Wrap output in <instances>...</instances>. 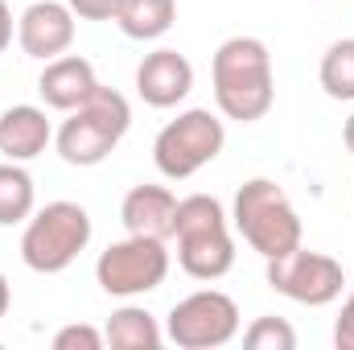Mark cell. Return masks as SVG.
<instances>
[{
    "mask_svg": "<svg viewBox=\"0 0 354 350\" xmlns=\"http://www.w3.org/2000/svg\"><path fill=\"white\" fill-rule=\"evenodd\" d=\"M210 83L214 103L227 120L235 124H256L264 120L276 103V79H272V54L260 37H227L214 50L210 62Z\"/></svg>",
    "mask_w": 354,
    "mask_h": 350,
    "instance_id": "6da1fadb",
    "label": "cell"
},
{
    "mask_svg": "<svg viewBox=\"0 0 354 350\" xmlns=\"http://www.w3.org/2000/svg\"><path fill=\"white\" fill-rule=\"evenodd\" d=\"M177 264L185 276L194 280H223L235 268V239H231V223L218 198L210 194H189L177 198Z\"/></svg>",
    "mask_w": 354,
    "mask_h": 350,
    "instance_id": "7a4b0ae2",
    "label": "cell"
},
{
    "mask_svg": "<svg viewBox=\"0 0 354 350\" xmlns=\"http://www.w3.org/2000/svg\"><path fill=\"white\" fill-rule=\"evenodd\" d=\"M132 128V107L120 91L111 87H95L87 103H79L75 111H66L62 128L54 132V145H58V157L66 165H79V169H91V165H103L115 145L128 136Z\"/></svg>",
    "mask_w": 354,
    "mask_h": 350,
    "instance_id": "3957f363",
    "label": "cell"
},
{
    "mask_svg": "<svg viewBox=\"0 0 354 350\" xmlns=\"http://www.w3.org/2000/svg\"><path fill=\"white\" fill-rule=\"evenodd\" d=\"M91 235V214L87 206L79 202H46L41 210H33L25 219V231H21V260L29 272H41V276H54V272H66L71 264L87 252Z\"/></svg>",
    "mask_w": 354,
    "mask_h": 350,
    "instance_id": "277c9868",
    "label": "cell"
},
{
    "mask_svg": "<svg viewBox=\"0 0 354 350\" xmlns=\"http://www.w3.org/2000/svg\"><path fill=\"white\" fill-rule=\"evenodd\" d=\"M231 219H235V231L248 239V248L264 260L301 248V214L272 177H252L239 185Z\"/></svg>",
    "mask_w": 354,
    "mask_h": 350,
    "instance_id": "5b68a950",
    "label": "cell"
},
{
    "mask_svg": "<svg viewBox=\"0 0 354 350\" xmlns=\"http://www.w3.org/2000/svg\"><path fill=\"white\" fill-rule=\"evenodd\" d=\"M227 145V124L210 107H189L169 120L153 140V165L169 181H185L198 169H206Z\"/></svg>",
    "mask_w": 354,
    "mask_h": 350,
    "instance_id": "8992f818",
    "label": "cell"
},
{
    "mask_svg": "<svg viewBox=\"0 0 354 350\" xmlns=\"http://www.w3.org/2000/svg\"><path fill=\"white\" fill-rule=\"evenodd\" d=\"M239 305L223 288H198L181 297L165 317V338L181 350H218L239 338Z\"/></svg>",
    "mask_w": 354,
    "mask_h": 350,
    "instance_id": "52a82bcc",
    "label": "cell"
},
{
    "mask_svg": "<svg viewBox=\"0 0 354 350\" xmlns=\"http://www.w3.org/2000/svg\"><path fill=\"white\" fill-rule=\"evenodd\" d=\"M169 276V252L161 239H140L128 235L120 243H111L107 252H99L95 260V280L107 297H145L153 288H161Z\"/></svg>",
    "mask_w": 354,
    "mask_h": 350,
    "instance_id": "ba28073f",
    "label": "cell"
},
{
    "mask_svg": "<svg viewBox=\"0 0 354 350\" xmlns=\"http://www.w3.org/2000/svg\"><path fill=\"white\" fill-rule=\"evenodd\" d=\"M268 284L297 301V305H309V309H322L330 301L342 297L346 288V272L342 264L326 252H305V248H292L288 256H276L268 260Z\"/></svg>",
    "mask_w": 354,
    "mask_h": 350,
    "instance_id": "9c48e42d",
    "label": "cell"
},
{
    "mask_svg": "<svg viewBox=\"0 0 354 350\" xmlns=\"http://www.w3.org/2000/svg\"><path fill=\"white\" fill-rule=\"evenodd\" d=\"M17 42L29 58L50 62L75 46V12L66 0H33L17 17Z\"/></svg>",
    "mask_w": 354,
    "mask_h": 350,
    "instance_id": "30bf717a",
    "label": "cell"
},
{
    "mask_svg": "<svg viewBox=\"0 0 354 350\" xmlns=\"http://www.w3.org/2000/svg\"><path fill=\"white\" fill-rule=\"evenodd\" d=\"M120 223L128 235H140V239H161L169 243L177 227V198L169 185H132L120 202Z\"/></svg>",
    "mask_w": 354,
    "mask_h": 350,
    "instance_id": "8fae6325",
    "label": "cell"
},
{
    "mask_svg": "<svg viewBox=\"0 0 354 350\" xmlns=\"http://www.w3.org/2000/svg\"><path fill=\"white\" fill-rule=\"evenodd\" d=\"M194 91V62L177 50H153L136 66V95L149 107H177Z\"/></svg>",
    "mask_w": 354,
    "mask_h": 350,
    "instance_id": "7c38bea8",
    "label": "cell"
},
{
    "mask_svg": "<svg viewBox=\"0 0 354 350\" xmlns=\"http://www.w3.org/2000/svg\"><path fill=\"white\" fill-rule=\"evenodd\" d=\"M99 87L95 79V66H91L83 54H58L46 62L41 79H37V95L46 107L54 111H75L79 103H87Z\"/></svg>",
    "mask_w": 354,
    "mask_h": 350,
    "instance_id": "4fadbf2b",
    "label": "cell"
},
{
    "mask_svg": "<svg viewBox=\"0 0 354 350\" xmlns=\"http://www.w3.org/2000/svg\"><path fill=\"white\" fill-rule=\"evenodd\" d=\"M50 140H54V128H50L41 107L12 103V107L0 111V153H4V161H21L25 165V161L41 157L50 149Z\"/></svg>",
    "mask_w": 354,
    "mask_h": 350,
    "instance_id": "5bb4252c",
    "label": "cell"
},
{
    "mask_svg": "<svg viewBox=\"0 0 354 350\" xmlns=\"http://www.w3.org/2000/svg\"><path fill=\"white\" fill-rule=\"evenodd\" d=\"M103 338H107V347H115V350H157L165 342V330H161V322H157L149 309H140V305H120V309L107 317Z\"/></svg>",
    "mask_w": 354,
    "mask_h": 350,
    "instance_id": "9a60e30c",
    "label": "cell"
},
{
    "mask_svg": "<svg viewBox=\"0 0 354 350\" xmlns=\"http://www.w3.org/2000/svg\"><path fill=\"white\" fill-rule=\"evenodd\" d=\"M177 21V0H120L115 25L132 42H157L174 29Z\"/></svg>",
    "mask_w": 354,
    "mask_h": 350,
    "instance_id": "2e32d148",
    "label": "cell"
},
{
    "mask_svg": "<svg viewBox=\"0 0 354 350\" xmlns=\"http://www.w3.org/2000/svg\"><path fill=\"white\" fill-rule=\"evenodd\" d=\"M37 210L33 177L21 161H0V227H21Z\"/></svg>",
    "mask_w": 354,
    "mask_h": 350,
    "instance_id": "e0dca14e",
    "label": "cell"
},
{
    "mask_svg": "<svg viewBox=\"0 0 354 350\" xmlns=\"http://www.w3.org/2000/svg\"><path fill=\"white\" fill-rule=\"evenodd\" d=\"M317 83L330 99L338 103H351L354 99V37L334 42L326 54H322V66H317Z\"/></svg>",
    "mask_w": 354,
    "mask_h": 350,
    "instance_id": "ac0fdd59",
    "label": "cell"
},
{
    "mask_svg": "<svg viewBox=\"0 0 354 350\" xmlns=\"http://www.w3.org/2000/svg\"><path fill=\"white\" fill-rule=\"evenodd\" d=\"M243 347L248 350H297V330L284 317H256L243 330Z\"/></svg>",
    "mask_w": 354,
    "mask_h": 350,
    "instance_id": "d6986e66",
    "label": "cell"
},
{
    "mask_svg": "<svg viewBox=\"0 0 354 350\" xmlns=\"http://www.w3.org/2000/svg\"><path fill=\"white\" fill-rule=\"evenodd\" d=\"M103 330H95L87 322H75V326H62L54 334V350H103Z\"/></svg>",
    "mask_w": 354,
    "mask_h": 350,
    "instance_id": "ffe728a7",
    "label": "cell"
},
{
    "mask_svg": "<svg viewBox=\"0 0 354 350\" xmlns=\"http://www.w3.org/2000/svg\"><path fill=\"white\" fill-rule=\"evenodd\" d=\"M66 4L83 21H115V8H120V0H66Z\"/></svg>",
    "mask_w": 354,
    "mask_h": 350,
    "instance_id": "44dd1931",
    "label": "cell"
},
{
    "mask_svg": "<svg viewBox=\"0 0 354 350\" xmlns=\"http://www.w3.org/2000/svg\"><path fill=\"white\" fill-rule=\"evenodd\" d=\"M334 347L354 350V284H351V297H346L342 313H338V322H334Z\"/></svg>",
    "mask_w": 354,
    "mask_h": 350,
    "instance_id": "7402d4cb",
    "label": "cell"
},
{
    "mask_svg": "<svg viewBox=\"0 0 354 350\" xmlns=\"http://www.w3.org/2000/svg\"><path fill=\"white\" fill-rule=\"evenodd\" d=\"M8 42H12V8L8 0H0V54L8 50Z\"/></svg>",
    "mask_w": 354,
    "mask_h": 350,
    "instance_id": "603a6c76",
    "label": "cell"
},
{
    "mask_svg": "<svg viewBox=\"0 0 354 350\" xmlns=\"http://www.w3.org/2000/svg\"><path fill=\"white\" fill-rule=\"evenodd\" d=\"M8 305H12V284H8V276L0 272V317L8 313Z\"/></svg>",
    "mask_w": 354,
    "mask_h": 350,
    "instance_id": "cb8c5ba5",
    "label": "cell"
},
{
    "mask_svg": "<svg viewBox=\"0 0 354 350\" xmlns=\"http://www.w3.org/2000/svg\"><path fill=\"white\" fill-rule=\"evenodd\" d=\"M342 140H346V149L354 153V111H351V120L342 124Z\"/></svg>",
    "mask_w": 354,
    "mask_h": 350,
    "instance_id": "d4e9b609",
    "label": "cell"
}]
</instances>
